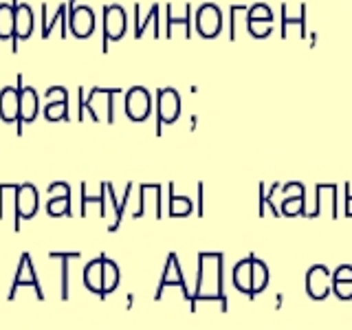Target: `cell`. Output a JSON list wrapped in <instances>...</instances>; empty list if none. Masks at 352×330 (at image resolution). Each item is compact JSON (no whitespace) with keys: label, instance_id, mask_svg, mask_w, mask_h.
Instances as JSON below:
<instances>
[{"label":"cell","instance_id":"30bf717a","mask_svg":"<svg viewBox=\"0 0 352 330\" xmlns=\"http://www.w3.org/2000/svg\"><path fill=\"white\" fill-rule=\"evenodd\" d=\"M165 286H181L185 300L192 302V295H190V291H187V286H185V278H183V271H181V264H179V258H176V253H170V256H168V264H165V269H163V275H161V282H159V289H157V295H154V300H161V293H163Z\"/></svg>","mask_w":352,"mask_h":330},{"label":"cell","instance_id":"44dd1931","mask_svg":"<svg viewBox=\"0 0 352 330\" xmlns=\"http://www.w3.org/2000/svg\"><path fill=\"white\" fill-rule=\"evenodd\" d=\"M168 192H170V207H168V212H170L172 218H185V216H190L194 212V203L187 196L176 194L174 192V183L168 185Z\"/></svg>","mask_w":352,"mask_h":330},{"label":"cell","instance_id":"277c9868","mask_svg":"<svg viewBox=\"0 0 352 330\" xmlns=\"http://www.w3.org/2000/svg\"><path fill=\"white\" fill-rule=\"evenodd\" d=\"M181 95L176 88H159L157 91V135H163V126L174 124L181 117Z\"/></svg>","mask_w":352,"mask_h":330},{"label":"cell","instance_id":"83f0119b","mask_svg":"<svg viewBox=\"0 0 352 330\" xmlns=\"http://www.w3.org/2000/svg\"><path fill=\"white\" fill-rule=\"evenodd\" d=\"M47 214H49L51 218L71 216V196L49 198V203H47Z\"/></svg>","mask_w":352,"mask_h":330},{"label":"cell","instance_id":"4316f807","mask_svg":"<svg viewBox=\"0 0 352 330\" xmlns=\"http://www.w3.org/2000/svg\"><path fill=\"white\" fill-rule=\"evenodd\" d=\"M44 117L47 121H69L71 115H69V102H47L44 106Z\"/></svg>","mask_w":352,"mask_h":330},{"label":"cell","instance_id":"8fae6325","mask_svg":"<svg viewBox=\"0 0 352 330\" xmlns=\"http://www.w3.org/2000/svg\"><path fill=\"white\" fill-rule=\"evenodd\" d=\"M306 291L313 300H326L330 293V273L324 264H315L306 273Z\"/></svg>","mask_w":352,"mask_h":330},{"label":"cell","instance_id":"484cf974","mask_svg":"<svg viewBox=\"0 0 352 330\" xmlns=\"http://www.w3.org/2000/svg\"><path fill=\"white\" fill-rule=\"evenodd\" d=\"M280 214L289 216V218H293V216H304L306 218V194L284 198L282 207H280Z\"/></svg>","mask_w":352,"mask_h":330},{"label":"cell","instance_id":"5bb4252c","mask_svg":"<svg viewBox=\"0 0 352 330\" xmlns=\"http://www.w3.org/2000/svg\"><path fill=\"white\" fill-rule=\"evenodd\" d=\"M165 22H168V27H165V36L163 38H174V29L183 31V38L190 40L192 38V5L185 3L183 5V14L181 16H174V7L172 5H165Z\"/></svg>","mask_w":352,"mask_h":330},{"label":"cell","instance_id":"ba28073f","mask_svg":"<svg viewBox=\"0 0 352 330\" xmlns=\"http://www.w3.org/2000/svg\"><path fill=\"white\" fill-rule=\"evenodd\" d=\"M326 205H330V218H339V187L333 183H319L315 187V205L311 212H306V218L322 216Z\"/></svg>","mask_w":352,"mask_h":330},{"label":"cell","instance_id":"cb8c5ba5","mask_svg":"<svg viewBox=\"0 0 352 330\" xmlns=\"http://www.w3.org/2000/svg\"><path fill=\"white\" fill-rule=\"evenodd\" d=\"M49 258L62 262V300L66 302L69 300V262L80 258V251H51Z\"/></svg>","mask_w":352,"mask_h":330},{"label":"cell","instance_id":"9c48e42d","mask_svg":"<svg viewBox=\"0 0 352 330\" xmlns=\"http://www.w3.org/2000/svg\"><path fill=\"white\" fill-rule=\"evenodd\" d=\"M297 27L300 40H308L306 31V3L295 5H282V38H291V29Z\"/></svg>","mask_w":352,"mask_h":330},{"label":"cell","instance_id":"d6986e66","mask_svg":"<svg viewBox=\"0 0 352 330\" xmlns=\"http://www.w3.org/2000/svg\"><path fill=\"white\" fill-rule=\"evenodd\" d=\"M231 280H234V286L240 293L249 295L253 300V293H251V256L236 264L234 271H231Z\"/></svg>","mask_w":352,"mask_h":330},{"label":"cell","instance_id":"d4e9b609","mask_svg":"<svg viewBox=\"0 0 352 330\" xmlns=\"http://www.w3.org/2000/svg\"><path fill=\"white\" fill-rule=\"evenodd\" d=\"M119 278H121V273H119L117 262L104 256V300H106V295L117 291Z\"/></svg>","mask_w":352,"mask_h":330},{"label":"cell","instance_id":"e575fe53","mask_svg":"<svg viewBox=\"0 0 352 330\" xmlns=\"http://www.w3.org/2000/svg\"><path fill=\"white\" fill-rule=\"evenodd\" d=\"M47 192H49V196H51V198H58V196H71V187L66 185V183H62V181H58V183H51Z\"/></svg>","mask_w":352,"mask_h":330},{"label":"cell","instance_id":"2e32d148","mask_svg":"<svg viewBox=\"0 0 352 330\" xmlns=\"http://www.w3.org/2000/svg\"><path fill=\"white\" fill-rule=\"evenodd\" d=\"M84 286L104 300V256L91 260L84 267Z\"/></svg>","mask_w":352,"mask_h":330},{"label":"cell","instance_id":"7c38bea8","mask_svg":"<svg viewBox=\"0 0 352 330\" xmlns=\"http://www.w3.org/2000/svg\"><path fill=\"white\" fill-rule=\"evenodd\" d=\"M20 86V121L22 124H33L40 113V95L33 86H22V75L18 73Z\"/></svg>","mask_w":352,"mask_h":330},{"label":"cell","instance_id":"f546056e","mask_svg":"<svg viewBox=\"0 0 352 330\" xmlns=\"http://www.w3.org/2000/svg\"><path fill=\"white\" fill-rule=\"evenodd\" d=\"M249 11V5H231L229 7V40L234 42L238 38V20Z\"/></svg>","mask_w":352,"mask_h":330},{"label":"cell","instance_id":"d6a6232c","mask_svg":"<svg viewBox=\"0 0 352 330\" xmlns=\"http://www.w3.org/2000/svg\"><path fill=\"white\" fill-rule=\"evenodd\" d=\"M47 102H69V91L64 86L47 88Z\"/></svg>","mask_w":352,"mask_h":330},{"label":"cell","instance_id":"9a60e30c","mask_svg":"<svg viewBox=\"0 0 352 330\" xmlns=\"http://www.w3.org/2000/svg\"><path fill=\"white\" fill-rule=\"evenodd\" d=\"M40 209V192L33 183H22L18 187V216L31 220Z\"/></svg>","mask_w":352,"mask_h":330},{"label":"cell","instance_id":"4fadbf2b","mask_svg":"<svg viewBox=\"0 0 352 330\" xmlns=\"http://www.w3.org/2000/svg\"><path fill=\"white\" fill-rule=\"evenodd\" d=\"M0 119L5 124L20 121V86L0 88Z\"/></svg>","mask_w":352,"mask_h":330},{"label":"cell","instance_id":"3957f363","mask_svg":"<svg viewBox=\"0 0 352 330\" xmlns=\"http://www.w3.org/2000/svg\"><path fill=\"white\" fill-rule=\"evenodd\" d=\"M223 11L216 3H203L194 14V29L201 38L214 40L223 33Z\"/></svg>","mask_w":352,"mask_h":330},{"label":"cell","instance_id":"ffe728a7","mask_svg":"<svg viewBox=\"0 0 352 330\" xmlns=\"http://www.w3.org/2000/svg\"><path fill=\"white\" fill-rule=\"evenodd\" d=\"M269 278H271V273H269L267 264L258 260L256 256H251V293H253V297L267 289Z\"/></svg>","mask_w":352,"mask_h":330},{"label":"cell","instance_id":"52a82bcc","mask_svg":"<svg viewBox=\"0 0 352 330\" xmlns=\"http://www.w3.org/2000/svg\"><path fill=\"white\" fill-rule=\"evenodd\" d=\"M97 27V18L95 11L88 5H75L69 9V31L77 40H86L95 33Z\"/></svg>","mask_w":352,"mask_h":330},{"label":"cell","instance_id":"5b68a950","mask_svg":"<svg viewBox=\"0 0 352 330\" xmlns=\"http://www.w3.org/2000/svg\"><path fill=\"white\" fill-rule=\"evenodd\" d=\"M124 110L128 119L135 121V124L146 121L152 113V95L148 88H143V86L128 88V93L124 97Z\"/></svg>","mask_w":352,"mask_h":330},{"label":"cell","instance_id":"7a4b0ae2","mask_svg":"<svg viewBox=\"0 0 352 330\" xmlns=\"http://www.w3.org/2000/svg\"><path fill=\"white\" fill-rule=\"evenodd\" d=\"M102 22H104V42H102V51L108 53V42H117L126 36L128 31V14L126 9L113 3V5H104L102 11Z\"/></svg>","mask_w":352,"mask_h":330},{"label":"cell","instance_id":"f35d334b","mask_svg":"<svg viewBox=\"0 0 352 330\" xmlns=\"http://www.w3.org/2000/svg\"><path fill=\"white\" fill-rule=\"evenodd\" d=\"M77 5V0H69V3H66V7H69V9H73Z\"/></svg>","mask_w":352,"mask_h":330},{"label":"cell","instance_id":"d590c367","mask_svg":"<svg viewBox=\"0 0 352 330\" xmlns=\"http://www.w3.org/2000/svg\"><path fill=\"white\" fill-rule=\"evenodd\" d=\"M344 192H346V205H344V212L348 218H352V192H350V185H344Z\"/></svg>","mask_w":352,"mask_h":330},{"label":"cell","instance_id":"6da1fadb","mask_svg":"<svg viewBox=\"0 0 352 330\" xmlns=\"http://www.w3.org/2000/svg\"><path fill=\"white\" fill-rule=\"evenodd\" d=\"M212 284V289L216 297L223 302V311H227V300L223 295V253H198V273H196V295L192 297V302L198 297V293L203 291L205 284Z\"/></svg>","mask_w":352,"mask_h":330},{"label":"cell","instance_id":"f1b7e54d","mask_svg":"<svg viewBox=\"0 0 352 330\" xmlns=\"http://www.w3.org/2000/svg\"><path fill=\"white\" fill-rule=\"evenodd\" d=\"M247 33L256 40H264L273 33V22H262V20H249L247 18Z\"/></svg>","mask_w":352,"mask_h":330},{"label":"cell","instance_id":"1f68e13d","mask_svg":"<svg viewBox=\"0 0 352 330\" xmlns=\"http://www.w3.org/2000/svg\"><path fill=\"white\" fill-rule=\"evenodd\" d=\"M247 18L249 20H262V22H273V11L267 3H256L251 5L249 11H247Z\"/></svg>","mask_w":352,"mask_h":330},{"label":"cell","instance_id":"603a6c76","mask_svg":"<svg viewBox=\"0 0 352 330\" xmlns=\"http://www.w3.org/2000/svg\"><path fill=\"white\" fill-rule=\"evenodd\" d=\"M16 33V7L0 3V40H11Z\"/></svg>","mask_w":352,"mask_h":330},{"label":"cell","instance_id":"7402d4cb","mask_svg":"<svg viewBox=\"0 0 352 330\" xmlns=\"http://www.w3.org/2000/svg\"><path fill=\"white\" fill-rule=\"evenodd\" d=\"M55 25H60V38H62V40H64V38H69V7H66V5H60L58 11H55V16L49 18L47 27H42V36H40V38H42V40L51 38V31H53Z\"/></svg>","mask_w":352,"mask_h":330},{"label":"cell","instance_id":"74e56055","mask_svg":"<svg viewBox=\"0 0 352 330\" xmlns=\"http://www.w3.org/2000/svg\"><path fill=\"white\" fill-rule=\"evenodd\" d=\"M315 44H317V33H308V47H315Z\"/></svg>","mask_w":352,"mask_h":330},{"label":"cell","instance_id":"4dcf8cb0","mask_svg":"<svg viewBox=\"0 0 352 330\" xmlns=\"http://www.w3.org/2000/svg\"><path fill=\"white\" fill-rule=\"evenodd\" d=\"M330 284H333V291L337 293L339 289H344V286H352V267L350 264H341V267L335 271L333 280H330Z\"/></svg>","mask_w":352,"mask_h":330},{"label":"cell","instance_id":"e0dca14e","mask_svg":"<svg viewBox=\"0 0 352 330\" xmlns=\"http://www.w3.org/2000/svg\"><path fill=\"white\" fill-rule=\"evenodd\" d=\"M161 7L159 5H152L148 16H141V5H135V38L141 40L143 33H146L148 25H154V38H161Z\"/></svg>","mask_w":352,"mask_h":330},{"label":"cell","instance_id":"8992f818","mask_svg":"<svg viewBox=\"0 0 352 330\" xmlns=\"http://www.w3.org/2000/svg\"><path fill=\"white\" fill-rule=\"evenodd\" d=\"M20 286H31V289H36V297L38 302L44 300V293L40 289V280H38V273H36V267H33V260L29 253H22L20 256V262H18V271L14 275V282H11V291H9V302L16 300V291Z\"/></svg>","mask_w":352,"mask_h":330},{"label":"cell","instance_id":"8d00e7d4","mask_svg":"<svg viewBox=\"0 0 352 330\" xmlns=\"http://www.w3.org/2000/svg\"><path fill=\"white\" fill-rule=\"evenodd\" d=\"M198 216H203V183H198Z\"/></svg>","mask_w":352,"mask_h":330},{"label":"cell","instance_id":"836d02e7","mask_svg":"<svg viewBox=\"0 0 352 330\" xmlns=\"http://www.w3.org/2000/svg\"><path fill=\"white\" fill-rule=\"evenodd\" d=\"M280 192L284 194V198H291V196H302V194H306L304 185H302L300 181H291V183L282 185V187H280Z\"/></svg>","mask_w":352,"mask_h":330},{"label":"cell","instance_id":"ac0fdd59","mask_svg":"<svg viewBox=\"0 0 352 330\" xmlns=\"http://www.w3.org/2000/svg\"><path fill=\"white\" fill-rule=\"evenodd\" d=\"M33 27H36V18H33V9L27 3H20L16 7V33L14 38L18 40H27L31 38Z\"/></svg>","mask_w":352,"mask_h":330}]
</instances>
